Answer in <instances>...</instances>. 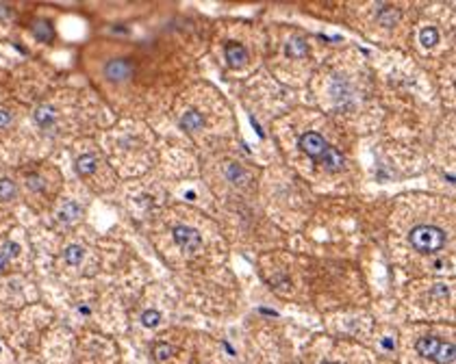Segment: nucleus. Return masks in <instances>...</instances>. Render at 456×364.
Returning <instances> with one entry per match:
<instances>
[{"label":"nucleus","mask_w":456,"mask_h":364,"mask_svg":"<svg viewBox=\"0 0 456 364\" xmlns=\"http://www.w3.org/2000/svg\"><path fill=\"white\" fill-rule=\"evenodd\" d=\"M54 117H57V111H54V106H50V104H42V106L35 108V113H33L35 124L42 126V128H48V126H52V124H54Z\"/></svg>","instance_id":"obj_8"},{"label":"nucleus","mask_w":456,"mask_h":364,"mask_svg":"<svg viewBox=\"0 0 456 364\" xmlns=\"http://www.w3.org/2000/svg\"><path fill=\"white\" fill-rule=\"evenodd\" d=\"M439 345H441V340L439 338H434V336H426V338H419L417 343H415V349H417V353L422 358H428V360H434V356H437V349H439Z\"/></svg>","instance_id":"obj_5"},{"label":"nucleus","mask_w":456,"mask_h":364,"mask_svg":"<svg viewBox=\"0 0 456 364\" xmlns=\"http://www.w3.org/2000/svg\"><path fill=\"white\" fill-rule=\"evenodd\" d=\"M226 174H228V178H231L233 182H241L243 180V169L239 165H228Z\"/></svg>","instance_id":"obj_21"},{"label":"nucleus","mask_w":456,"mask_h":364,"mask_svg":"<svg viewBox=\"0 0 456 364\" xmlns=\"http://www.w3.org/2000/svg\"><path fill=\"white\" fill-rule=\"evenodd\" d=\"M13 122V115L7 111V108H0V128H5V126H9Z\"/></svg>","instance_id":"obj_22"},{"label":"nucleus","mask_w":456,"mask_h":364,"mask_svg":"<svg viewBox=\"0 0 456 364\" xmlns=\"http://www.w3.org/2000/svg\"><path fill=\"white\" fill-rule=\"evenodd\" d=\"M285 52L289 57H304V54H308V43L302 37H291L285 46Z\"/></svg>","instance_id":"obj_10"},{"label":"nucleus","mask_w":456,"mask_h":364,"mask_svg":"<svg viewBox=\"0 0 456 364\" xmlns=\"http://www.w3.org/2000/svg\"><path fill=\"white\" fill-rule=\"evenodd\" d=\"M454 356H456L454 345H452V343H445V340H441L439 349H437L434 362H437V364H452V362H454Z\"/></svg>","instance_id":"obj_11"},{"label":"nucleus","mask_w":456,"mask_h":364,"mask_svg":"<svg viewBox=\"0 0 456 364\" xmlns=\"http://www.w3.org/2000/svg\"><path fill=\"white\" fill-rule=\"evenodd\" d=\"M152 353H154V360L163 362V360H168V358L172 356V347H170V345H165V343H159L157 347H154Z\"/></svg>","instance_id":"obj_19"},{"label":"nucleus","mask_w":456,"mask_h":364,"mask_svg":"<svg viewBox=\"0 0 456 364\" xmlns=\"http://www.w3.org/2000/svg\"><path fill=\"white\" fill-rule=\"evenodd\" d=\"M15 195V185L9 178H0V199H11Z\"/></svg>","instance_id":"obj_17"},{"label":"nucleus","mask_w":456,"mask_h":364,"mask_svg":"<svg viewBox=\"0 0 456 364\" xmlns=\"http://www.w3.org/2000/svg\"><path fill=\"white\" fill-rule=\"evenodd\" d=\"M408 241L410 245L417 249V252H424V254H430V252H437L441 249L448 236L441 228H434V225H417L410 230L408 234Z\"/></svg>","instance_id":"obj_2"},{"label":"nucleus","mask_w":456,"mask_h":364,"mask_svg":"<svg viewBox=\"0 0 456 364\" xmlns=\"http://www.w3.org/2000/svg\"><path fill=\"white\" fill-rule=\"evenodd\" d=\"M226 63L231 67H241L243 63H245V48L243 46H239V43H235V41H228L226 43Z\"/></svg>","instance_id":"obj_6"},{"label":"nucleus","mask_w":456,"mask_h":364,"mask_svg":"<svg viewBox=\"0 0 456 364\" xmlns=\"http://www.w3.org/2000/svg\"><path fill=\"white\" fill-rule=\"evenodd\" d=\"M83 256L85 252L80 245H70V247L63 252V260L68 262V265H78V262H83Z\"/></svg>","instance_id":"obj_14"},{"label":"nucleus","mask_w":456,"mask_h":364,"mask_svg":"<svg viewBox=\"0 0 456 364\" xmlns=\"http://www.w3.org/2000/svg\"><path fill=\"white\" fill-rule=\"evenodd\" d=\"M17 254H20V245L13 243V241L5 243V245H3V249H0V269H3L13 256H17Z\"/></svg>","instance_id":"obj_13"},{"label":"nucleus","mask_w":456,"mask_h":364,"mask_svg":"<svg viewBox=\"0 0 456 364\" xmlns=\"http://www.w3.org/2000/svg\"><path fill=\"white\" fill-rule=\"evenodd\" d=\"M298 145H300V150H302L306 156H311V158H315L317 163H322V165L328 169V171H339V169H343V165H345V158H343V154L339 152V150H335V148H330V145L326 143V139L319 132H304L302 136L298 139Z\"/></svg>","instance_id":"obj_1"},{"label":"nucleus","mask_w":456,"mask_h":364,"mask_svg":"<svg viewBox=\"0 0 456 364\" xmlns=\"http://www.w3.org/2000/svg\"><path fill=\"white\" fill-rule=\"evenodd\" d=\"M398 15H400V13L396 11L393 7H382L380 13H378V17H380L382 24H393V22L398 20Z\"/></svg>","instance_id":"obj_18"},{"label":"nucleus","mask_w":456,"mask_h":364,"mask_svg":"<svg viewBox=\"0 0 456 364\" xmlns=\"http://www.w3.org/2000/svg\"><path fill=\"white\" fill-rule=\"evenodd\" d=\"M33 33H35V37H39V39H44V41H48V39H52V29H50V24L46 22V20H37L33 24Z\"/></svg>","instance_id":"obj_16"},{"label":"nucleus","mask_w":456,"mask_h":364,"mask_svg":"<svg viewBox=\"0 0 456 364\" xmlns=\"http://www.w3.org/2000/svg\"><path fill=\"white\" fill-rule=\"evenodd\" d=\"M172 234H174V241L180 245L182 249H187V252H196L200 245H202V236H200V232L196 230V228L176 225Z\"/></svg>","instance_id":"obj_4"},{"label":"nucleus","mask_w":456,"mask_h":364,"mask_svg":"<svg viewBox=\"0 0 456 364\" xmlns=\"http://www.w3.org/2000/svg\"><path fill=\"white\" fill-rule=\"evenodd\" d=\"M105 78H109L111 83H122L133 74V63L129 59H111L102 67Z\"/></svg>","instance_id":"obj_3"},{"label":"nucleus","mask_w":456,"mask_h":364,"mask_svg":"<svg viewBox=\"0 0 456 364\" xmlns=\"http://www.w3.org/2000/svg\"><path fill=\"white\" fill-rule=\"evenodd\" d=\"M78 217H80V206H78L76 202H68L66 206L61 208V213H59V221H63V223H70V221L78 219Z\"/></svg>","instance_id":"obj_12"},{"label":"nucleus","mask_w":456,"mask_h":364,"mask_svg":"<svg viewBox=\"0 0 456 364\" xmlns=\"http://www.w3.org/2000/svg\"><path fill=\"white\" fill-rule=\"evenodd\" d=\"M98 167V161L96 156H91V154H85V156H78L76 158V174L78 176H91Z\"/></svg>","instance_id":"obj_9"},{"label":"nucleus","mask_w":456,"mask_h":364,"mask_svg":"<svg viewBox=\"0 0 456 364\" xmlns=\"http://www.w3.org/2000/svg\"><path fill=\"white\" fill-rule=\"evenodd\" d=\"M159 321H161V314H159L157 310H146V312L141 314V323H143L146 327L159 325Z\"/></svg>","instance_id":"obj_20"},{"label":"nucleus","mask_w":456,"mask_h":364,"mask_svg":"<svg viewBox=\"0 0 456 364\" xmlns=\"http://www.w3.org/2000/svg\"><path fill=\"white\" fill-rule=\"evenodd\" d=\"M419 41H422L426 48H432V46L439 41V31L432 29V26H426V29L419 33Z\"/></svg>","instance_id":"obj_15"},{"label":"nucleus","mask_w":456,"mask_h":364,"mask_svg":"<svg viewBox=\"0 0 456 364\" xmlns=\"http://www.w3.org/2000/svg\"><path fill=\"white\" fill-rule=\"evenodd\" d=\"M324 364H339V362H324Z\"/></svg>","instance_id":"obj_23"},{"label":"nucleus","mask_w":456,"mask_h":364,"mask_svg":"<svg viewBox=\"0 0 456 364\" xmlns=\"http://www.w3.org/2000/svg\"><path fill=\"white\" fill-rule=\"evenodd\" d=\"M180 126L187 132H196V130H200L204 126V115L200 111H196V108H189V111L180 117Z\"/></svg>","instance_id":"obj_7"}]
</instances>
